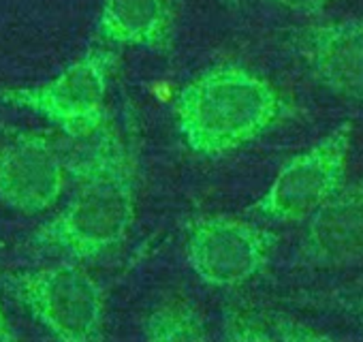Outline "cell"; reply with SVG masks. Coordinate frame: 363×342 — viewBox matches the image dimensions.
<instances>
[{
	"mask_svg": "<svg viewBox=\"0 0 363 342\" xmlns=\"http://www.w3.org/2000/svg\"><path fill=\"white\" fill-rule=\"evenodd\" d=\"M147 342H208L199 310L182 299L160 304L145 323Z\"/></svg>",
	"mask_w": 363,
	"mask_h": 342,
	"instance_id": "11",
	"label": "cell"
},
{
	"mask_svg": "<svg viewBox=\"0 0 363 342\" xmlns=\"http://www.w3.org/2000/svg\"><path fill=\"white\" fill-rule=\"evenodd\" d=\"M295 48L323 86L363 103V20L310 26L295 37Z\"/></svg>",
	"mask_w": 363,
	"mask_h": 342,
	"instance_id": "8",
	"label": "cell"
},
{
	"mask_svg": "<svg viewBox=\"0 0 363 342\" xmlns=\"http://www.w3.org/2000/svg\"><path fill=\"white\" fill-rule=\"evenodd\" d=\"M227 342H280V340L252 323L238 321L229 327Z\"/></svg>",
	"mask_w": 363,
	"mask_h": 342,
	"instance_id": "12",
	"label": "cell"
},
{
	"mask_svg": "<svg viewBox=\"0 0 363 342\" xmlns=\"http://www.w3.org/2000/svg\"><path fill=\"white\" fill-rule=\"evenodd\" d=\"M96 35L111 45L169 54L173 16L167 0H103Z\"/></svg>",
	"mask_w": 363,
	"mask_h": 342,
	"instance_id": "9",
	"label": "cell"
},
{
	"mask_svg": "<svg viewBox=\"0 0 363 342\" xmlns=\"http://www.w3.org/2000/svg\"><path fill=\"white\" fill-rule=\"evenodd\" d=\"M310 246L316 255L333 261L363 255V182L346 193H335L312 214Z\"/></svg>",
	"mask_w": 363,
	"mask_h": 342,
	"instance_id": "10",
	"label": "cell"
},
{
	"mask_svg": "<svg viewBox=\"0 0 363 342\" xmlns=\"http://www.w3.org/2000/svg\"><path fill=\"white\" fill-rule=\"evenodd\" d=\"M267 3L293 11V13H301V16H316L320 13L331 0H267Z\"/></svg>",
	"mask_w": 363,
	"mask_h": 342,
	"instance_id": "14",
	"label": "cell"
},
{
	"mask_svg": "<svg viewBox=\"0 0 363 342\" xmlns=\"http://www.w3.org/2000/svg\"><path fill=\"white\" fill-rule=\"evenodd\" d=\"M116 60V52L92 48L43 84L0 90V101L45 118L69 137H94L107 126V90Z\"/></svg>",
	"mask_w": 363,
	"mask_h": 342,
	"instance_id": "4",
	"label": "cell"
},
{
	"mask_svg": "<svg viewBox=\"0 0 363 342\" xmlns=\"http://www.w3.org/2000/svg\"><path fill=\"white\" fill-rule=\"evenodd\" d=\"M3 285L58 342H103L105 295L82 265L56 263L13 272Z\"/></svg>",
	"mask_w": 363,
	"mask_h": 342,
	"instance_id": "3",
	"label": "cell"
},
{
	"mask_svg": "<svg viewBox=\"0 0 363 342\" xmlns=\"http://www.w3.org/2000/svg\"><path fill=\"white\" fill-rule=\"evenodd\" d=\"M282 111V99L259 73L225 62L179 88L173 105L186 145L208 158L231 154L259 139Z\"/></svg>",
	"mask_w": 363,
	"mask_h": 342,
	"instance_id": "2",
	"label": "cell"
},
{
	"mask_svg": "<svg viewBox=\"0 0 363 342\" xmlns=\"http://www.w3.org/2000/svg\"><path fill=\"white\" fill-rule=\"evenodd\" d=\"M276 338L280 342H333L329 340L327 336L318 333V331H312L303 325H297V323H280L278 329H276Z\"/></svg>",
	"mask_w": 363,
	"mask_h": 342,
	"instance_id": "13",
	"label": "cell"
},
{
	"mask_svg": "<svg viewBox=\"0 0 363 342\" xmlns=\"http://www.w3.org/2000/svg\"><path fill=\"white\" fill-rule=\"evenodd\" d=\"M350 137V126L342 124L312 148L295 154L255 204V212L280 223L301 221L318 212L344 182Z\"/></svg>",
	"mask_w": 363,
	"mask_h": 342,
	"instance_id": "5",
	"label": "cell"
},
{
	"mask_svg": "<svg viewBox=\"0 0 363 342\" xmlns=\"http://www.w3.org/2000/svg\"><path fill=\"white\" fill-rule=\"evenodd\" d=\"M90 154L71 167L77 189L67 208L35 233L37 246L77 261L96 259L120 246L135 221L137 178L133 160L111 128L96 133Z\"/></svg>",
	"mask_w": 363,
	"mask_h": 342,
	"instance_id": "1",
	"label": "cell"
},
{
	"mask_svg": "<svg viewBox=\"0 0 363 342\" xmlns=\"http://www.w3.org/2000/svg\"><path fill=\"white\" fill-rule=\"evenodd\" d=\"M69 167L54 141L35 131L18 133L0 145V202L22 214L56 206Z\"/></svg>",
	"mask_w": 363,
	"mask_h": 342,
	"instance_id": "7",
	"label": "cell"
},
{
	"mask_svg": "<svg viewBox=\"0 0 363 342\" xmlns=\"http://www.w3.org/2000/svg\"><path fill=\"white\" fill-rule=\"evenodd\" d=\"M0 342H20L5 310H3V302H0Z\"/></svg>",
	"mask_w": 363,
	"mask_h": 342,
	"instance_id": "15",
	"label": "cell"
},
{
	"mask_svg": "<svg viewBox=\"0 0 363 342\" xmlns=\"http://www.w3.org/2000/svg\"><path fill=\"white\" fill-rule=\"evenodd\" d=\"M274 236L233 216H201L186 229V259L210 287H238L267 263Z\"/></svg>",
	"mask_w": 363,
	"mask_h": 342,
	"instance_id": "6",
	"label": "cell"
}]
</instances>
